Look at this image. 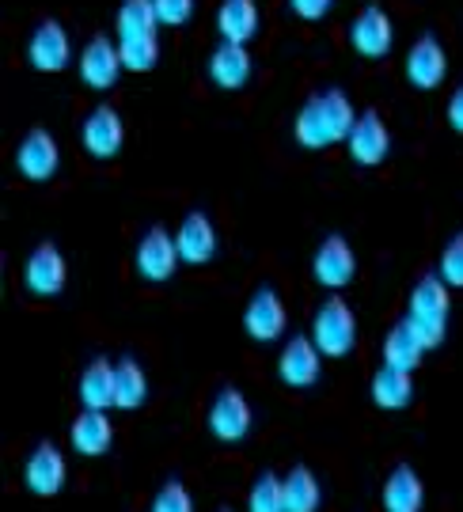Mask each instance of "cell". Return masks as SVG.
Returning a JSON list of instances; mask_svg holds the SVG:
<instances>
[{
    "mask_svg": "<svg viewBox=\"0 0 463 512\" xmlns=\"http://www.w3.org/2000/svg\"><path fill=\"white\" fill-rule=\"evenodd\" d=\"M353 126H357V110H353L350 95L338 92V88H323V92L304 99V107L297 110V122H293V133H297L300 148L323 152L331 145H346Z\"/></svg>",
    "mask_w": 463,
    "mask_h": 512,
    "instance_id": "cell-1",
    "label": "cell"
},
{
    "mask_svg": "<svg viewBox=\"0 0 463 512\" xmlns=\"http://www.w3.org/2000/svg\"><path fill=\"white\" fill-rule=\"evenodd\" d=\"M448 311H452V289L448 281L437 270L426 277H418L414 293H410V308L407 319L414 323L418 338L426 342V349H437L445 342V330H448Z\"/></svg>",
    "mask_w": 463,
    "mask_h": 512,
    "instance_id": "cell-2",
    "label": "cell"
},
{
    "mask_svg": "<svg viewBox=\"0 0 463 512\" xmlns=\"http://www.w3.org/2000/svg\"><path fill=\"white\" fill-rule=\"evenodd\" d=\"M312 342L323 357H346L357 346V315L342 296H327L312 315Z\"/></svg>",
    "mask_w": 463,
    "mask_h": 512,
    "instance_id": "cell-3",
    "label": "cell"
},
{
    "mask_svg": "<svg viewBox=\"0 0 463 512\" xmlns=\"http://www.w3.org/2000/svg\"><path fill=\"white\" fill-rule=\"evenodd\" d=\"M209 433L224 444H236L251 433V425H255V414H251V403H247V395H243L240 387H221L217 395H213V403H209Z\"/></svg>",
    "mask_w": 463,
    "mask_h": 512,
    "instance_id": "cell-4",
    "label": "cell"
},
{
    "mask_svg": "<svg viewBox=\"0 0 463 512\" xmlns=\"http://www.w3.org/2000/svg\"><path fill=\"white\" fill-rule=\"evenodd\" d=\"M179 262L183 258H179V247H175V236L167 228H160V224H152L149 232L141 236V243H137V255H133L137 274L152 281V285H164V281L175 277Z\"/></svg>",
    "mask_w": 463,
    "mask_h": 512,
    "instance_id": "cell-5",
    "label": "cell"
},
{
    "mask_svg": "<svg viewBox=\"0 0 463 512\" xmlns=\"http://www.w3.org/2000/svg\"><path fill=\"white\" fill-rule=\"evenodd\" d=\"M323 376V353L312 342V334H293L278 353V380L293 391L315 387Z\"/></svg>",
    "mask_w": 463,
    "mask_h": 512,
    "instance_id": "cell-6",
    "label": "cell"
},
{
    "mask_svg": "<svg viewBox=\"0 0 463 512\" xmlns=\"http://www.w3.org/2000/svg\"><path fill=\"white\" fill-rule=\"evenodd\" d=\"M289 327V311H285V300L278 296L274 285H259L247 308H243V330L255 338V342H278Z\"/></svg>",
    "mask_w": 463,
    "mask_h": 512,
    "instance_id": "cell-7",
    "label": "cell"
},
{
    "mask_svg": "<svg viewBox=\"0 0 463 512\" xmlns=\"http://www.w3.org/2000/svg\"><path fill=\"white\" fill-rule=\"evenodd\" d=\"M16 167L27 183H50L61 167V148L50 129H27V137L16 148Z\"/></svg>",
    "mask_w": 463,
    "mask_h": 512,
    "instance_id": "cell-8",
    "label": "cell"
},
{
    "mask_svg": "<svg viewBox=\"0 0 463 512\" xmlns=\"http://www.w3.org/2000/svg\"><path fill=\"white\" fill-rule=\"evenodd\" d=\"M27 61L38 73H61L73 61V38L57 19H42L27 38Z\"/></svg>",
    "mask_w": 463,
    "mask_h": 512,
    "instance_id": "cell-9",
    "label": "cell"
},
{
    "mask_svg": "<svg viewBox=\"0 0 463 512\" xmlns=\"http://www.w3.org/2000/svg\"><path fill=\"white\" fill-rule=\"evenodd\" d=\"M350 46L361 57H369V61H380V57L391 54V46H395V23H391V16L380 4H365V8L353 16Z\"/></svg>",
    "mask_w": 463,
    "mask_h": 512,
    "instance_id": "cell-10",
    "label": "cell"
},
{
    "mask_svg": "<svg viewBox=\"0 0 463 512\" xmlns=\"http://www.w3.org/2000/svg\"><path fill=\"white\" fill-rule=\"evenodd\" d=\"M80 80L92 88V92H107L114 88V80L122 76V54H118V42L107 35H95L88 38V46L80 50Z\"/></svg>",
    "mask_w": 463,
    "mask_h": 512,
    "instance_id": "cell-11",
    "label": "cell"
},
{
    "mask_svg": "<svg viewBox=\"0 0 463 512\" xmlns=\"http://www.w3.org/2000/svg\"><path fill=\"white\" fill-rule=\"evenodd\" d=\"M357 274V255H353V247L346 243L342 236H327L319 247H315V258H312V277L323 285V289H346Z\"/></svg>",
    "mask_w": 463,
    "mask_h": 512,
    "instance_id": "cell-12",
    "label": "cell"
},
{
    "mask_svg": "<svg viewBox=\"0 0 463 512\" xmlns=\"http://www.w3.org/2000/svg\"><path fill=\"white\" fill-rule=\"evenodd\" d=\"M346 148H350V160L361 167H376L388 160L391 152V133L384 126V118L376 110H361L357 114V126L350 129L346 137Z\"/></svg>",
    "mask_w": 463,
    "mask_h": 512,
    "instance_id": "cell-13",
    "label": "cell"
},
{
    "mask_svg": "<svg viewBox=\"0 0 463 512\" xmlns=\"http://www.w3.org/2000/svg\"><path fill=\"white\" fill-rule=\"evenodd\" d=\"M69 281V262L54 243H38L23 266V285L35 296H57Z\"/></svg>",
    "mask_w": 463,
    "mask_h": 512,
    "instance_id": "cell-14",
    "label": "cell"
},
{
    "mask_svg": "<svg viewBox=\"0 0 463 512\" xmlns=\"http://www.w3.org/2000/svg\"><path fill=\"white\" fill-rule=\"evenodd\" d=\"M80 141L88 148V156L95 160H114L122 152V141H126V126H122V114L114 107H95L88 118H84V129H80Z\"/></svg>",
    "mask_w": 463,
    "mask_h": 512,
    "instance_id": "cell-15",
    "label": "cell"
},
{
    "mask_svg": "<svg viewBox=\"0 0 463 512\" xmlns=\"http://www.w3.org/2000/svg\"><path fill=\"white\" fill-rule=\"evenodd\" d=\"M448 76V54L445 46L437 42L433 35H422L414 46L407 50V80L410 88H418V92H433V88H441Z\"/></svg>",
    "mask_w": 463,
    "mask_h": 512,
    "instance_id": "cell-16",
    "label": "cell"
},
{
    "mask_svg": "<svg viewBox=\"0 0 463 512\" xmlns=\"http://www.w3.org/2000/svg\"><path fill=\"white\" fill-rule=\"evenodd\" d=\"M65 475H69V463H65V452L50 444V440H42L31 459H27V467H23V478H27V490L38 497H54L61 494V486H65Z\"/></svg>",
    "mask_w": 463,
    "mask_h": 512,
    "instance_id": "cell-17",
    "label": "cell"
},
{
    "mask_svg": "<svg viewBox=\"0 0 463 512\" xmlns=\"http://www.w3.org/2000/svg\"><path fill=\"white\" fill-rule=\"evenodd\" d=\"M175 247L186 266H205L217 255V228L205 213H186L179 232H175Z\"/></svg>",
    "mask_w": 463,
    "mask_h": 512,
    "instance_id": "cell-18",
    "label": "cell"
},
{
    "mask_svg": "<svg viewBox=\"0 0 463 512\" xmlns=\"http://www.w3.org/2000/svg\"><path fill=\"white\" fill-rule=\"evenodd\" d=\"M251 73H255V61L247 54V46L221 42V46L209 54V80H213L221 92H240V88H247Z\"/></svg>",
    "mask_w": 463,
    "mask_h": 512,
    "instance_id": "cell-19",
    "label": "cell"
},
{
    "mask_svg": "<svg viewBox=\"0 0 463 512\" xmlns=\"http://www.w3.org/2000/svg\"><path fill=\"white\" fill-rule=\"evenodd\" d=\"M69 440H73V452L80 456H107L114 444V425L107 418V410H84L76 414L73 425H69Z\"/></svg>",
    "mask_w": 463,
    "mask_h": 512,
    "instance_id": "cell-20",
    "label": "cell"
},
{
    "mask_svg": "<svg viewBox=\"0 0 463 512\" xmlns=\"http://www.w3.org/2000/svg\"><path fill=\"white\" fill-rule=\"evenodd\" d=\"M262 16L255 0H221L217 8V31H221V42H236V46H247L251 38L259 35Z\"/></svg>",
    "mask_w": 463,
    "mask_h": 512,
    "instance_id": "cell-21",
    "label": "cell"
},
{
    "mask_svg": "<svg viewBox=\"0 0 463 512\" xmlns=\"http://www.w3.org/2000/svg\"><path fill=\"white\" fill-rule=\"evenodd\" d=\"M422 353H426V342L418 338L414 323L403 315V319L388 330V338H384V365L403 368V372H414V368L422 365Z\"/></svg>",
    "mask_w": 463,
    "mask_h": 512,
    "instance_id": "cell-22",
    "label": "cell"
},
{
    "mask_svg": "<svg viewBox=\"0 0 463 512\" xmlns=\"http://www.w3.org/2000/svg\"><path fill=\"white\" fill-rule=\"evenodd\" d=\"M426 501V486L410 463H399L384 482V509L388 512H418Z\"/></svg>",
    "mask_w": 463,
    "mask_h": 512,
    "instance_id": "cell-23",
    "label": "cell"
},
{
    "mask_svg": "<svg viewBox=\"0 0 463 512\" xmlns=\"http://www.w3.org/2000/svg\"><path fill=\"white\" fill-rule=\"evenodd\" d=\"M145 399H149V376H145L141 361H133V357L114 361V406L137 410V406H145Z\"/></svg>",
    "mask_w": 463,
    "mask_h": 512,
    "instance_id": "cell-24",
    "label": "cell"
},
{
    "mask_svg": "<svg viewBox=\"0 0 463 512\" xmlns=\"http://www.w3.org/2000/svg\"><path fill=\"white\" fill-rule=\"evenodd\" d=\"M80 403H84V410H111L114 406V361L95 357L92 365L80 372Z\"/></svg>",
    "mask_w": 463,
    "mask_h": 512,
    "instance_id": "cell-25",
    "label": "cell"
},
{
    "mask_svg": "<svg viewBox=\"0 0 463 512\" xmlns=\"http://www.w3.org/2000/svg\"><path fill=\"white\" fill-rule=\"evenodd\" d=\"M369 391L376 406H384V410H403V406L414 399V380H410V372H403V368L380 365L376 376H372Z\"/></svg>",
    "mask_w": 463,
    "mask_h": 512,
    "instance_id": "cell-26",
    "label": "cell"
},
{
    "mask_svg": "<svg viewBox=\"0 0 463 512\" xmlns=\"http://www.w3.org/2000/svg\"><path fill=\"white\" fill-rule=\"evenodd\" d=\"M114 35L118 38H145L160 35V16L152 0H122L118 16H114Z\"/></svg>",
    "mask_w": 463,
    "mask_h": 512,
    "instance_id": "cell-27",
    "label": "cell"
},
{
    "mask_svg": "<svg viewBox=\"0 0 463 512\" xmlns=\"http://www.w3.org/2000/svg\"><path fill=\"white\" fill-rule=\"evenodd\" d=\"M319 501H323V490L308 467H293L285 475V509L289 512H319Z\"/></svg>",
    "mask_w": 463,
    "mask_h": 512,
    "instance_id": "cell-28",
    "label": "cell"
},
{
    "mask_svg": "<svg viewBox=\"0 0 463 512\" xmlns=\"http://www.w3.org/2000/svg\"><path fill=\"white\" fill-rule=\"evenodd\" d=\"M118 54H122L126 73H149V69H156V61H160V35L118 38Z\"/></svg>",
    "mask_w": 463,
    "mask_h": 512,
    "instance_id": "cell-29",
    "label": "cell"
},
{
    "mask_svg": "<svg viewBox=\"0 0 463 512\" xmlns=\"http://www.w3.org/2000/svg\"><path fill=\"white\" fill-rule=\"evenodd\" d=\"M247 512H289L285 509V478L262 471L247 494Z\"/></svg>",
    "mask_w": 463,
    "mask_h": 512,
    "instance_id": "cell-30",
    "label": "cell"
},
{
    "mask_svg": "<svg viewBox=\"0 0 463 512\" xmlns=\"http://www.w3.org/2000/svg\"><path fill=\"white\" fill-rule=\"evenodd\" d=\"M437 274L448 281V289H463V236H452L441 251Z\"/></svg>",
    "mask_w": 463,
    "mask_h": 512,
    "instance_id": "cell-31",
    "label": "cell"
},
{
    "mask_svg": "<svg viewBox=\"0 0 463 512\" xmlns=\"http://www.w3.org/2000/svg\"><path fill=\"white\" fill-rule=\"evenodd\" d=\"M152 512H194V497L183 482H164L152 497Z\"/></svg>",
    "mask_w": 463,
    "mask_h": 512,
    "instance_id": "cell-32",
    "label": "cell"
},
{
    "mask_svg": "<svg viewBox=\"0 0 463 512\" xmlns=\"http://www.w3.org/2000/svg\"><path fill=\"white\" fill-rule=\"evenodd\" d=\"M152 4H156L160 27H186L194 16V0H152Z\"/></svg>",
    "mask_w": 463,
    "mask_h": 512,
    "instance_id": "cell-33",
    "label": "cell"
},
{
    "mask_svg": "<svg viewBox=\"0 0 463 512\" xmlns=\"http://www.w3.org/2000/svg\"><path fill=\"white\" fill-rule=\"evenodd\" d=\"M289 8H293V12H297L300 19L315 23V19H323L327 12H331L334 0H289Z\"/></svg>",
    "mask_w": 463,
    "mask_h": 512,
    "instance_id": "cell-34",
    "label": "cell"
},
{
    "mask_svg": "<svg viewBox=\"0 0 463 512\" xmlns=\"http://www.w3.org/2000/svg\"><path fill=\"white\" fill-rule=\"evenodd\" d=\"M448 126L463 137V84L452 92V99H448Z\"/></svg>",
    "mask_w": 463,
    "mask_h": 512,
    "instance_id": "cell-35",
    "label": "cell"
}]
</instances>
